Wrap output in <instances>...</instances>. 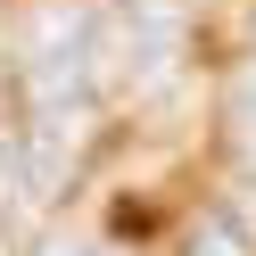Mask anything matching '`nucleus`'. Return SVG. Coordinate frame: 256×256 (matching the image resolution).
I'll return each instance as SVG.
<instances>
[{"mask_svg":"<svg viewBox=\"0 0 256 256\" xmlns=\"http://www.w3.org/2000/svg\"><path fill=\"white\" fill-rule=\"evenodd\" d=\"M174 50H182V17H174L166 0H140L132 25H124V58H132L140 83H157V74L174 66Z\"/></svg>","mask_w":256,"mask_h":256,"instance_id":"nucleus-1","label":"nucleus"},{"mask_svg":"<svg viewBox=\"0 0 256 256\" xmlns=\"http://www.w3.org/2000/svg\"><path fill=\"white\" fill-rule=\"evenodd\" d=\"M190 256H248V232H240L232 215H206L198 232H190Z\"/></svg>","mask_w":256,"mask_h":256,"instance_id":"nucleus-2","label":"nucleus"},{"mask_svg":"<svg viewBox=\"0 0 256 256\" xmlns=\"http://www.w3.org/2000/svg\"><path fill=\"white\" fill-rule=\"evenodd\" d=\"M34 256H116V248H108V240H91V232H50Z\"/></svg>","mask_w":256,"mask_h":256,"instance_id":"nucleus-3","label":"nucleus"},{"mask_svg":"<svg viewBox=\"0 0 256 256\" xmlns=\"http://www.w3.org/2000/svg\"><path fill=\"white\" fill-rule=\"evenodd\" d=\"M240 124H256V66H248V83H240Z\"/></svg>","mask_w":256,"mask_h":256,"instance_id":"nucleus-4","label":"nucleus"}]
</instances>
